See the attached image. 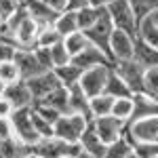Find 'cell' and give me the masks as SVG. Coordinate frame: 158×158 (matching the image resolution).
<instances>
[{"mask_svg":"<svg viewBox=\"0 0 158 158\" xmlns=\"http://www.w3.org/2000/svg\"><path fill=\"white\" fill-rule=\"evenodd\" d=\"M148 17H150V19H152V21H156V23H158V11L150 13V15H148Z\"/></svg>","mask_w":158,"mask_h":158,"instance_id":"obj_48","label":"cell"},{"mask_svg":"<svg viewBox=\"0 0 158 158\" xmlns=\"http://www.w3.org/2000/svg\"><path fill=\"white\" fill-rule=\"evenodd\" d=\"M112 32H114V25H112V19H110L108 11H103L97 21L89 30H85V36L89 38V42L93 47L103 51L108 55V59H110V38H112Z\"/></svg>","mask_w":158,"mask_h":158,"instance_id":"obj_7","label":"cell"},{"mask_svg":"<svg viewBox=\"0 0 158 158\" xmlns=\"http://www.w3.org/2000/svg\"><path fill=\"white\" fill-rule=\"evenodd\" d=\"M110 19H112V25L114 30H122L131 36H137V30H139V19L135 15L133 6L129 0H114L106 6Z\"/></svg>","mask_w":158,"mask_h":158,"instance_id":"obj_2","label":"cell"},{"mask_svg":"<svg viewBox=\"0 0 158 158\" xmlns=\"http://www.w3.org/2000/svg\"><path fill=\"white\" fill-rule=\"evenodd\" d=\"M53 72H55L57 78H59L61 86L70 89V86H74V85L80 82V76H82L85 70H80L78 65H74L72 61H70V63H65V65H57V68H53Z\"/></svg>","mask_w":158,"mask_h":158,"instance_id":"obj_22","label":"cell"},{"mask_svg":"<svg viewBox=\"0 0 158 158\" xmlns=\"http://www.w3.org/2000/svg\"><path fill=\"white\" fill-rule=\"evenodd\" d=\"M51 59H53V68H57V65H65V63L72 61V55L68 53L65 44H63V38H61L57 44L51 47Z\"/></svg>","mask_w":158,"mask_h":158,"instance_id":"obj_36","label":"cell"},{"mask_svg":"<svg viewBox=\"0 0 158 158\" xmlns=\"http://www.w3.org/2000/svg\"><path fill=\"white\" fill-rule=\"evenodd\" d=\"M11 124H13V133L19 141H23L25 146H34L40 141L36 129H34V122H32V106L30 108H21L15 110L11 114Z\"/></svg>","mask_w":158,"mask_h":158,"instance_id":"obj_5","label":"cell"},{"mask_svg":"<svg viewBox=\"0 0 158 158\" xmlns=\"http://www.w3.org/2000/svg\"><path fill=\"white\" fill-rule=\"evenodd\" d=\"M137 38H141L146 44L152 47V49H158V23L152 21L150 17H143V19L139 21Z\"/></svg>","mask_w":158,"mask_h":158,"instance_id":"obj_26","label":"cell"},{"mask_svg":"<svg viewBox=\"0 0 158 158\" xmlns=\"http://www.w3.org/2000/svg\"><path fill=\"white\" fill-rule=\"evenodd\" d=\"M129 2H131V6H133V11L139 21L143 17H148L150 13L158 11V0H129Z\"/></svg>","mask_w":158,"mask_h":158,"instance_id":"obj_35","label":"cell"},{"mask_svg":"<svg viewBox=\"0 0 158 158\" xmlns=\"http://www.w3.org/2000/svg\"><path fill=\"white\" fill-rule=\"evenodd\" d=\"M74 158H95V156H91V154H86V152H82V150H80V152H78Z\"/></svg>","mask_w":158,"mask_h":158,"instance_id":"obj_47","label":"cell"},{"mask_svg":"<svg viewBox=\"0 0 158 158\" xmlns=\"http://www.w3.org/2000/svg\"><path fill=\"white\" fill-rule=\"evenodd\" d=\"M72 63L78 65L80 70H89V68H95V65H112V61L108 59V55L103 53L101 49L89 44L80 53H76L72 57Z\"/></svg>","mask_w":158,"mask_h":158,"instance_id":"obj_15","label":"cell"},{"mask_svg":"<svg viewBox=\"0 0 158 158\" xmlns=\"http://www.w3.org/2000/svg\"><path fill=\"white\" fill-rule=\"evenodd\" d=\"M112 70L124 80V85L131 89V93H143V72L146 68L139 65L135 59H124V61H114Z\"/></svg>","mask_w":158,"mask_h":158,"instance_id":"obj_6","label":"cell"},{"mask_svg":"<svg viewBox=\"0 0 158 158\" xmlns=\"http://www.w3.org/2000/svg\"><path fill=\"white\" fill-rule=\"evenodd\" d=\"M106 11V9H99V6H91V4H86L82 9H76V19H78V30H89L91 25L97 21L99 17H101V13Z\"/></svg>","mask_w":158,"mask_h":158,"instance_id":"obj_28","label":"cell"},{"mask_svg":"<svg viewBox=\"0 0 158 158\" xmlns=\"http://www.w3.org/2000/svg\"><path fill=\"white\" fill-rule=\"evenodd\" d=\"M133 59L143 68H156L158 65V49H152L141 38H135V53Z\"/></svg>","mask_w":158,"mask_h":158,"instance_id":"obj_19","label":"cell"},{"mask_svg":"<svg viewBox=\"0 0 158 158\" xmlns=\"http://www.w3.org/2000/svg\"><path fill=\"white\" fill-rule=\"evenodd\" d=\"M2 97L6 99L15 110H21V108H30L34 103V97H32V91L25 80H19V82H13V85H4Z\"/></svg>","mask_w":158,"mask_h":158,"instance_id":"obj_11","label":"cell"},{"mask_svg":"<svg viewBox=\"0 0 158 158\" xmlns=\"http://www.w3.org/2000/svg\"><path fill=\"white\" fill-rule=\"evenodd\" d=\"M15 53H17V44L13 40H9V38L0 36V63L2 61H13Z\"/></svg>","mask_w":158,"mask_h":158,"instance_id":"obj_39","label":"cell"},{"mask_svg":"<svg viewBox=\"0 0 158 158\" xmlns=\"http://www.w3.org/2000/svg\"><path fill=\"white\" fill-rule=\"evenodd\" d=\"M131 152H133V143H131V141L122 135L120 139H116V141L108 143L103 158H127Z\"/></svg>","mask_w":158,"mask_h":158,"instance_id":"obj_30","label":"cell"},{"mask_svg":"<svg viewBox=\"0 0 158 158\" xmlns=\"http://www.w3.org/2000/svg\"><path fill=\"white\" fill-rule=\"evenodd\" d=\"M63 44H65V49L70 55H76V53H80V51L89 47L91 42H89V38L85 36V32L82 30H78V32H72V34H68V36H63Z\"/></svg>","mask_w":158,"mask_h":158,"instance_id":"obj_31","label":"cell"},{"mask_svg":"<svg viewBox=\"0 0 158 158\" xmlns=\"http://www.w3.org/2000/svg\"><path fill=\"white\" fill-rule=\"evenodd\" d=\"M32 122H34V129H36L38 137L42 139V137H51L53 135V124L49 120H44L40 114H36L34 110H32Z\"/></svg>","mask_w":158,"mask_h":158,"instance_id":"obj_38","label":"cell"},{"mask_svg":"<svg viewBox=\"0 0 158 158\" xmlns=\"http://www.w3.org/2000/svg\"><path fill=\"white\" fill-rule=\"evenodd\" d=\"M15 63H17V68H19L23 80H30V78H34L38 74L47 72V70L40 65L34 49H17V53H15Z\"/></svg>","mask_w":158,"mask_h":158,"instance_id":"obj_13","label":"cell"},{"mask_svg":"<svg viewBox=\"0 0 158 158\" xmlns=\"http://www.w3.org/2000/svg\"><path fill=\"white\" fill-rule=\"evenodd\" d=\"M127 158H139V156H137L135 152H131V154H129V156H127Z\"/></svg>","mask_w":158,"mask_h":158,"instance_id":"obj_49","label":"cell"},{"mask_svg":"<svg viewBox=\"0 0 158 158\" xmlns=\"http://www.w3.org/2000/svg\"><path fill=\"white\" fill-rule=\"evenodd\" d=\"M2 89H4V85H2V82H0V93H2Z\"/></svg>","mask_w":158,"mask_h":158,"instance_id":"obj_51","label":"cell"},{"mask_svg":"<svg viewBox=\"0 0 158 158\" xmlns=\"http://www.w3.org/2000/svg\"><path fill=\"white\" fill-rule=\"evenodd\" d=\"M89 118L82 116V114H74V112H68V114H61L59 118L53 124V135L59 137L63 141H70V143H78L80 137L85 133V129L89 127Z\"/></svg>","mask_w":158,"mask_h":158,"instance_id":"obj_1","label":"cell"},{"mask_svg":"<svg viewBox=\"0 0 158 158\" xmlns=\"http://www.w3.org/2000/svg\"><path fill=\"white\" fill-rule=\"evenodd\" d=\"M103 93H106V95H110V97H114V99L133 95V93H131V89L124 85V80H122V78H120L116 72H114L112 68H110V76H108V82H106Z\"/></svg>","mask_w":158,"mask_h":158,"instance_id":"obj_25","label":"cell"},{"mask_svg":"<svg viewBox=\"0 0 158 158\" xmlns=\"http://www.w3.org/2000/svg\"><path fill=\"white\" fill-rule=\"evenodd\" d=\"M154 99H156V101H158V97H154Z\"/></svg>","mask_w":158,"mask_h":158,"instance_id":"obj_52","label":"cell"},{"mask_svg":"<svg viewBox=\"0 0 158 158\" xmlns=\"http://www.w3.org/2000/svg\"><path fill=\"white\" fill-rule=\"evenodd\" d=\"M38 101H40V103L51 106L53 110H57L59 114H68V112H70V108H68V89H65V86L55 89L53 93H49L47 97L38 99Z\"/></svg>","mask_w":158,"mask_h":158,"instance_id":"obj_27","label":"cell"},{"mask_svg":"<svg viewBox=\"0 0 158 158\" xmlns=\"http://www.w3.org/2000/svg\"><path fill=\"white\" fill-rule=\"evenodd\" d=\"M2 27H4V19L0 17V32H2Z\"/></svg>","mask_w":158,"mask_h":158,"instance_id":"obj_50","label":"cell"},{"mask_svg":"<svg viewBox=\"0 0 158 158\" xmlns=\"http://www.w3.org/2000/svg\"><path fill=\"white\" fill-rule=\"evenodd\" d=\"M135 38L122 30H114L112 38H110V61H124V59H133L135 53Z\"/></svg>","mask_w":158,"mask_h":158,"instance_id":"obj_10","label":"cell"},{"mask_svg":"<svg viewBox=\"0 0 158 158\" xmlns=\"http://www.w3.org/2000/svg\"><path fill=\"white\" fill-rule=\"evenodd\" d=\"M32 152L38 154V156H44V158H74L80 152V146L63 141L59 137L51 135V137H42L38 143H34Z\"/></svg>","mask_w":158,"mask_h":158,"instance_id":"obj_3","label":"cell"},{"mask_svg":"<svg viewBox=\"0 0 158 158\" xmlns=\"http://www.w3.org/2000/svg\"><path fill=\"white\" fill-rule=\"evenodd\" d=\"M53 27L57 30V34L61 38L72 34V32H78V19H76V11L74 9H65L63 13H59L53 21Z\"/></svg>","mask_w":158,"mask_h":158,"instance_id":"obj_21","label":"cell"},{"mask_svg":"<svg viewBox=\"0 0 158 158\" xmlns=\"http://www.w3.org/2000/svg\"><path fill=\"white\" fill-rule=\"evenodd\" d=\"M133 112H135L133 95H129V97H118V99H114V106H112V116H116L118 120L129 122L131 118H133Z\"/></svg>","mask_w":158,"mask_h":158,"instance_id":"obj_29","label":"cell"},{"mask_svg":"<svg viewBox=\"0 0 158 158\" xmlns=\"http://www.w3.org/2000/svg\"><path fill=\"white\" fill-rule=\"evenodd\" d=\"M89 4V0H68V9H82V6H86Z\"/></svg>","mask_w":158,"mask_h":158,"instance_id":"obj_45","label":"cell"},{"mask_svg":"<svg viewBox=\"0 0 158 158\" xmlns=\"http://www.w3.org/2000/svg\"><path fill=\"white\" fill-rule=\"evenodd\" d=\"M23 6V0H0V17L6 21L17 9Z\"/></svg>","mask_w":158,"mask_h":158,"instance_id":"obj_40","label":"cell"},{"mask_svg":"<svg viewBox=\"0 0 158 158\" xmlns=\"http://www.w3.org/2000/svg\"><path fill=\"white\" fill-rule=\"evenodd\" d=\"M25 82H27L30 91H32V97H34V101H38V99H42V97H47L49 93H53L55 89H59V86H61L59 78L55 76V72H53V70H47V72L38 74V76L30 78V80H25Z\"/></svg>","mask_w":158,"mask_h":158,"instance_id":"obj_12","label":"cell"},{"mask_svg":"<svg viewBox=\"0 0 158 158\" xmlns=\"http://www.w3.org/2000/svg\"><path fill=\"white\" fill-rule=\"evenodd\" d=\"M112 106H114V97H110V95H106V93L95 95V97H89L91 120H93V118H101V116L112 114Z\"/></svg>","mask_w":158,"mask_h":158,"instance_id":"obj_24","label":"cell"},{"mask_svg":"<svg viewBox=\"0 0 158 158\" xmlns=\"http://www.w3.org/2000/svg\"><path fill=\"white\" fill-rule=\"evenodd\" d=\"M124 137L131 143L141 141H158V116H146V118H133L127 122Z\"/></svg>","mask_w":158,"mask_h":158,"instance_id":"obj_4","label":"cell"},{"mask_svg":"<svg viewBox=\"0 0 158 158\" xmlns=\"http://www.w3.org/2000/svg\"><path fill=\"white\" fill-rule=\"evenodd\" d=\"M19 80H23V78H21V72H19L15 59L2 61L0 63V82L2 85H13V82H19Z\"/></svg>","mask_w":158,"mask_h":158,"instance_id":"obj_32","label":"cell"},{"mask_svg":"<svg viewBox=\"0 0 158 158\" xmlns=\"http://www.w3.org/2000/svg\"><path fill=\"white\" fill-rule=\"evenodd\" d=\"M23 6L27 15L38 23V27H44V25H51L55 21V17L59 13H55L53 9H49L42 0H23Z\"/></svg>","mask_w":158,"mask_h":158,"instance_id":"obj_16","label":"cell"},{"mask_svg":"<svg viewBox=\"0 0 158 158\" xmlns=\"http://www.w3.org/2000/svg\"><path fill=\"white\" fill-rule=\"evenodd\" d=\"M61 40V36L57 34V30L53 27V23L51 25H44V27H40L38 30V38H36V47H47V49H51L53 44H57Z\"/></svg>","mask_w":158,"mask_h":158,"instance_id":"obj_33","label":"cell"},{"mask_svg":"<svg viewBox=\"0 0 158 158\" xmlns=\"http://www.w3.org/2000/svg\"><path fill=\"white\" fill-rule=\"evenodd\" d=\"M78 146H80V150H82V152H86V154H91V156H95V158H103L106 148H108L103 141H101V139H99V135L93 131L91 122H89V127L85 129V133H82V137H80Z\"/></svg>","mask_w":158,"mask_h":158,"instance_id":"obj_17","label":"cell"},{"mask_svg":"<svg viewBox=\"0 0 158 158\" xmlns=\"http://www.w3.org/2000/svg\"><path fill=\"white\" fill-rule=\"evenodd\" d=\"M91 127H93V131L99 135V139L108 146L112 141H116V139H120L122 135H124V129H127V122L118 120L116 116H101V118H93L91 120Z\"/></svg>","mask_w":158,"mask_h":158,"instance_id":"obj_9","label":"cell"},{"mask_svg":"<svg viewBox=\"0 0 158 158\" xmlns=\"http://www.w3.org/2000/svg\"><path fill=\"white\" fill-rule=\"evenodd\" d=\"M68 108L74 114H82L91 120V112H89V95L80 89V85H74L68 89Z\"/></svg>","mask_w":158,"mask_h":158,"instance_id":"obj_18","label":"cell"},{"mask_svg":"<svg viewBox=\"0 0 158 158\" xmlns=\"http://www.w3.org/2000/svg\"><path fill=\"white\" fill-rule=\"evenodd\" d=\"M38 30H40L38 23L27 15L13 32V42L17 44V49H34L36 38H38Z\"/></svg>","mask_w":158,"mask_h":158,"instance_id":"obj_14","label":"cell"},{"mask_svg":"<svg viewBox=\"0 0 158 158\" xmlns=\"http://www.w3.org/2000/svg\"><path fill=\"white\" fill-rule=\"evenodd\" d=\"M32 148L19 141L17 137H11L6 141H0V158H27Z\"/></svg>","mask_w":158,"mask_h":158,"instance_id":"obj_23","label":"cell"},{"mask_svg":"<svg viewBox=\"0 0 158 158\" xmlns=\"http://www.w3.org/2000/svg\"><path fill=\"white\" fill-rule=\"evenodd\" d=\"M135 101V112L133 118H146V116H158V101L154 97H150L146 93H135L133 95ZM131 118V120H133Z\"/></svg>","mask_w":158,"mask_h":158,"instance_id":"obj_20","label":"cell"},{"mask_svg":"<svg viewBox=\"0 0 158 158\" xmlns=\"http://www.w3.org/2000/svg\"><path fill=\"white\" fill-rule=\"evenodd\" d=\"M143 93L150 97H158V65L146 68L143 72Z\"/></svg>","mask_w":158,"mask_h":158,"instance_id":"obj_34","label":"cell"},{"mask_svg":"<svg viewBox=\"0 0 158 158\" xmlns=\"http://www.w3.org/2000/svg\"><path fill=\"white\" fill-rule=\"evenodd\" d=\"M13 112H15V108H13L11 103L0 95V118H11Z\"/></svg>","mask_w":158,"mask_h":158,"instance_id":"obj_44","label":"cell"},{"mask_svg":"<svg viewBox=\"0 0 158 158\" xmlns=\"http://www.w3.org/2000/svg\"><path fill=\"white\" fill-rule=\"evenodd\" d=\"M110 68L112 65H95V68H89L82 72L80 76V89L85 91L89 97H95V95H101L103 89H106V82H108L110 76Z\"/></svg>","mask_w":158,"mask_h":158,"instance_id":"obj_8","label":"cell"},{"mask_svg":"<svg viewBox=\"0 0 158 158\" xmlns=\"http://www.w3.org/2000/svg\"><path fill=\"white\" fill-rule=\"evenodd\" d=\"M133 152L139 158H154V156H158V141H141V143H133Z\"/></svg>","mask_w":158,"mask_h":158,"instance_id":"obj_37","label":"cell"},{"mask_svg":"<svg viewBox=\"0 0 158 158\" xmlns=\"http://www.w3.org/2000/svg\"><path fill=\"white\" fill-rule=\"evenodd\" d=\"M11 137H15L11 118H0V141H6V139H11Z\"/></svg>","mask_w":158,"mask_h":158,"instance_id":"obj_42","label":"cell"},{"mask_svg":"<svg viewBox=\"0 0 158 158\" xmlns=\"http://www.w3.org/2000/svg\"><path fill=\"white\" fill-rule=\"evenodd\" d=\"M49 9H53L55 13H63L68 9V0H42Z\"/></svg>","mask_w":158,"mask_h":158,"instance_id":"obj_43","label":"cell"},{"mask_svg":"<svg viewBox=\"0 0 158 158\" xmlns=\"http://www.w3.org/2000/svg\"><path fill=\"white\" fill-rule=\"evenodd\" d=\"M154 158H158V156H154Z\"/></svg>","mask_w":158,"mask_h":158,"instance_id":"obj_53","label":"cell"},{"mask_svg":"<svg viewBox=\"0 0 158 158\" xmlns=\"http://www.w3.org/2000/svg\"><path fill=\"white\" fill-rule=\"evenodd\" d=\"M34 53H36L38 61L44 70H53V59H51V49L47 47H34Z\"/></svg>","mask_w":158,"mask_h":158,"instance_id":"obj_41","label":"cell"},{"mask_svg":"<svg viewBox=\"0 0 158 158\" xmlns=\"http://www.w3.org/2000/svg\"><path fill=\"white\" fill-rule=\"evenodd\" d=\"M110 2H114V0H89L91 6H99V9H106Z\"/></svg>","mask_w":158,"mask_h":158,"instance_id":"obj_46","label":"cell"}]
</instances>
